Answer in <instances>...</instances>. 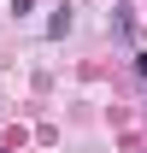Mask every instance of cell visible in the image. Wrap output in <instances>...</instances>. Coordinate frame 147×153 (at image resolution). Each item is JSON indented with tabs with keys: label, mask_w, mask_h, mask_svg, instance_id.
I'll return each instance as SVG.
<instances>
[]
</instances>
